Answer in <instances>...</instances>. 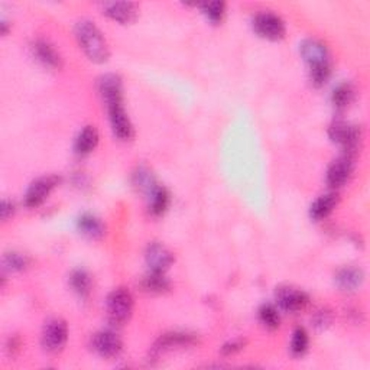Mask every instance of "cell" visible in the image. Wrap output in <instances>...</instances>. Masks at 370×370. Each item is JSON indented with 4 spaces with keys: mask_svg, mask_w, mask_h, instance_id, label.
<instances>
[{
    "mask_svg": "<svg viewBox=\"0 0 370 370\" xmlns=\"http://www.w3.org/2000/svg\"><path fill=\"white\" fill-rule=\"evenodd\" d=\"M300 52L309 67V77L312 84L323 85L331 74V55L329 48L318 39H305Z\"/></svg>",
    "mask_w": 370,
    "mask_h": 370,
    "instance_id": "1",
    "label": "cell"
},
{
    "mask_svg": "<svg viewBox=\"0 0 370 370\" xmlns=\"http://www.w3.org/2000/svg\"><path fill=\"white\" fill-rule=\"evenodd\" d=\"M76 38L84 54L89 56L93 63H106L110 56L109 45L100 32V30L87 19H83L76 25Z\"/></svg>",
    "mask_w": 370,
    "mask_h": 370,
    "instance_id": "2",
    "label": "cell"
},
{
    "mask_svg": "<svg viewBox=\"0 0 370 370\" xmlns=\"http://www.w3.org/2000/svg\"><path fill=\"white\" fill-rule=\"evenodd\" d=\"M133 296L126 288H118L111 291L106 301L109 320L118 325L129 321L133 312Z\"/></svg>",
    "mask_w": 370,
    "mask_h": 370,
    "instance_id": "3",
    "label": "cell"
},
{
    "mask_svg": "<svg viewBox=\"0 0 370 370\" xmlns=\"http://www.w3.org/2000/svg\"><path fill=\"white\" fill-rule=\"evenodd\" d=\"M253 30L262 38L270 41H279L287 34L285 22L270 10H262L253 18Z\"/></svg>",
    "mask_w": 370,
    "mask_h": 370,
    "instance_id": "4",
    "label": "cell"
},
{
    "mask_svg": "<svg viewBox=\"0 0 370 370\" xmlns=\"http://www.w3.org/2000/svg\"><path fill=\"white\" fill-rule=\"evenodd\" d=\"M329 136L334 144L343 148L346 155H351V156L356 151H358L360 140H362V132L359 127L349 124L346 122L333 123L329 129Z\"/></svg>",
    "mask_w": 370,
    "mask_h": 370,
    "instance_id": "5",
    "label": "cell"
},
{
    "mask_svg": "<svg viewBox=\"0 0 370 370\" xmlns=\"http://www.w3.org/2000/svg\"><path fill=\"white\" fill-rule=\"evenodd\" d=\"M68 340V327L64 320L54 318L50 320L42 330L41 343L48 353H58L61 351Z\"/></svg>",
    "mask_w": 370,
    "mask_h": 370,
    "instance_id": "6",
    "label": "cell"
},
{
    "mask_svg": "<svg viewBox=\"0 0 370 370\" xmlns=\"http://www.w3.org/2000/svg\"><path fill=\"white\" fill-rule=\"evenodd\" d=\"M91 349L103 359H113L120 354L123 341L119 334L111 330L98 331L91 338Z\"/></svg>",
    "mask_w": 370,
    "mask_h": 370,
    "instance_id": "7",
    "label": "cell"
},
{
    "mask_svg": "<svg viewBox=\"0 0 370 370\" xmlns=\"http://www.w3.org/2000/svg\"><path fill=\"white\" fill-rule=\"evenodd\" d=\"M61 182V178L56 175H48L38 178L31 184V187L28 188L25 195V206L30 208H35L44 203L51 191Z\"/></svg>",
    "mask_w": 370,
    "mask_h": 370,
    "instance_id": "8",
    "label": "cell"
},
{
    "mask_svg": "<svg viewBox=\"0 0 370 370\" xmlns=\"http://www.w3.org/2000/svg\"><path fill=\"white\" fill-rule=\"evenodd\" d=\"M354 169V162L351 155H343L337 158L327 171V184L333 190L341 188L350 179Z\"/></svg>",
    "mask_w": 370,
    "mask_h": 370,
    "instance_id": "9",
    "label": "cell"
},
{
    "mask_svg": "<svg viewBox=\"0 0 370 370\" xmlns=\"http://www.w3.org/2000/svg\"><path fill=\"white\" fill-rule=\"evenodd\" d=\"M145 261L151 272L165 274L169 266L174 263V254L162 243L153 241V243H149L146 248Z\"/></svg>",
    "mask_w": 370,
    "mask_h": 370,
    "instance_id": "10",
    "label": "cell"
},
{
    "mask_svg": "<svg viewBox=\"0 0 370 370\" xmlns=\"http://www.w3.org/2000/svg\"><path fill=\"white\" fill-rule=\"evenodd\" d=\"M198 343V340L194 334L188 333H168L161 336V338L156 341L152 354L155 358H158L165 351H171L174 349H185V347H193Z\"/></svg>",
    "mask_w": 370,
    "mask_h": 370,
    "instance_id": "11",
    "label": "cell"
},
{
    "mask_svg": "<svg viewBox=\"0 0 370 370\" xmlns=\"http://www.w3.org/2000/svg\"><path fill=\"white\" fill-rule=\"evenodd\" d=\"M276 301L283 311L298 312L303 311L308 305L309 296L298 288L281 287L276 291Z\"/></svg>",
    "mask_w": 370,
    "mask_h": 370,
    "instance_id": "12",
    "label": "cell"
},
{
    "mask_svg": "<svg viewBox=\"0 0 370 370\" xmlns=\"http://www.w3.org/2000/svg\"><path fill=\"white\" fill-rule=\"evenodd\" d=\"M109 110V119L113 133H115L122 140H131L135 136L133 124L124 111L123 105H115L107 107Z\"/></svg>",
    "mask_w": 370,
    "mask_h": 370,
    "instance_id": "13",
    "label": "cell"
},
{
    "mask_svg": "<svg viewBox=\"0 0 370 370\" xmlns=\"http://www.w3.org/2000/svg\"><path fill=\"white\" fill-rule=\"evenodd\" d=\"M98 91H100L103 102L107 107L115 105H123V85L122 78L116 74H106L98 81Z\"/></svg>",
    "mask_w": 370,
    "mask_h": 370,
    "instance_id": "14",
    "label": "cell"
},
{
    "mask_svg": "<svg viewBox=\"0 0 370 370\" xmlns=\"http://www.w3.org/2000/svg\"><path fill=\"white\" fill-rule=\"evenodd\" d=\"M103 13L119 23H132L138 18V6L132 2H107L103 5Z\"/></svg>",
    "mask_w": 370,
    "mask_h": 370,
    "instance_id": "15",
    "label": "cell"
},
{
    "mask_svg": "<svg viewBox=\"0 0 370 370\" xmlns=\"http://www.w3.org/2000/svg\"><path fill=\"white\" fill-rule=\"evenodd\" d=\"M32 51H34V55L36 56V60L42 65H45L47 68H51V69H61L63 67L61 55L54 48V45L50 44L48 41H44V39L35 41L32 45Z\"/></svg>",
    "mask_w": 370,
    "mask_h": 370,
    "instance_id": "16",
    "label": "cell"
},
{
    "mask_svg": "<svg viewBox=\"0 0 370 370\" xmlns=\"http://www.w3.org/2000/svg\"><path fill=\"white\" fill-rule=\"evenodd\" d=\"M364 274L360 268H343L336 274V283L341 291H354L362 287Z\"/></svg>",
    "mask_w": 370,
    "mask_h": 370,
    "instance_id": "17",
    "label": "cell"
},
{
    "mask_svg": "<svg viewBox=\"0 0 370 370\" xmlns=\"http://www.w3.org/2000/svg\"><path fill=\"white\" fill-rule=\"evenodd\" d=\"M77 227L83 236L93 240L102 239L106 233V226L103 221L93 215H83L77 220Z\"/></svg>",
    "mask_w": 370,
    "mask_h": 370,
    "instance_id": "18",
    "label": "cell"
},
{
    "mask_svg": "<svg viewBox=\"0 0 370 370\" xmlns=\"http://www.w3.org/2000/svg\"><path fill=\"white\" fill-rule=\"evenodd\" d=\"M338 204V195L334 193L321 195L320 198L312 203L311 208H309V216L311 219L314 220H323L327 216L330 215V213L336 208V206Z\"/></svg>",
    "mask_w": 370,
    "mask_h": 370,
    "instance_id": "19",
    "label": "cell"
},
{
    "mask_svg": "<svg viewBox=\"0 0 370 370\" xmlns=\"http://www.w3.org/2000/svg\"><path fill=\"white\" fill-rule=\"evenodd\" d=\"M98 139H100V136H98L96 127L85 126L76 139L74 149L80 155H87L96 149V146L98 145Z\"/></svg>",
    "mask_w": 370,
    "mask_h": 370,
    "instance_id": "20",
    "label": "cell"
},
{
    "mask_svg": "<svg viewBox=\"0 0 370 370\" xmlns=\"http://www.w3.org/2000/svg\"><path fill=\"white\" fill-rule=\"evenodd\" d=\"M69 283L74 292L81 298H87L91 292V276L84 269L74 270L69 276Z\"/></svg>",
    "mask_w": 370,
    "mask_h": 370,
    "instance_id": "21",
    "label": "cell"
},
{
    "mask_svg": "<svg viewBox=\"0 0 370 370\" xmlns=\"http://www.w3.org/2000/svg\"><path fill=\"white\" fill-rule=\"evenodd\" d=\"M142 288L146 292L151 294H164L169 291L171 283L166 279L165 274H158V272H149L144 281H142Z\"/></svg>",
    "mask_w": 370,
    "mask_h": 370,
    "instance_id": "22",
    "label": "cell"
},
{
    "mask_svg": "<svg viewBox=\"0 0 370 370\" xmlns=\"http://www.w3.org/2000/svg\"><path fill=\"white\" fill-rule=\"evenodd\" d=\"M149 210L153 216H161L169 206V193L164 187H156L149 195Z\"/></svg>",
    "mask_w": 370,
    "mask_h": 370,
    "instance_id": "23",
    "label": "cell"
},
{
    "mask_svg": "<svg viewBox=\"0 0 370 370\" xmlns=\"http://www.w3.org/2000/svg\"><path fill=\"white\" fill-rule=\"evenodd\" d=\"M354 98V89L350 83H341L334 89L331 100L336 109L343 110L346 109Z\"/></svg>",
    "mask_w": 370,
    "mask_h": 370,
    "instance_id": "24",
    "label": "cell"
},
{
    "mask_svg": "<svg viewBox=\"0 0 370 370\" xmlns=\"http://www.w3.org/2000/svg\"><path fill=\"white\" fill-rule=\"evenodd\" d=\"M133 184L135 187L139 188V191L145 193V194H151L156 187H158V184H156L153 175L149 173L146 168H139L136 173L133 174Z\"/></svg>",
    "mask_w": 370,
    "mask_h": 370,
    "instance_id": "25",
    "label": "cell"
},
{
    "mask_svg": "<svg viewBox=\"0 0 370 370\" xmlns=\"http://www.w3.org/2000/svg\"><path fill=\"white\" fill-rule=\"evenodd\" d=\"M259 320L269 330H276L281 324V317H279L278 309L270 304H265L261 307Z\"/></svg>",
    "mask_w": 370,
    "mask_h": 370,
    "instance_id": "26",
    "label": "cell"
},
{
    "mask_svg": "<svg viewBox=\"0 0 370 370\" xmlns=\"http://www.w3.org/2000/svg\"><path fill=\"white\" fill-rule=\"evenodd\" d=\"M3 263L9 270H13V272H21V270H25L28 266L31 265V259L23 253L10 252V253L5 254Z\"/></svg>",
    "mask_w": 370,
    "mask_h": 370,
    "instance_id": "27",
    "label": "cell"
},
{
    "mask_svg": "<svg viewBox=\"0 0 370 370\" xmlns=\"http://www.w3.org/2000/svg\"><path fill=\"white\" fill-rule=\"evenodd\" d=\"M309 345V337L308 333L303 329V327H298V329L292 334V341H291V350L295 356H301L307 351Z\"/></svg>",
    "mask_w": 370,
    "mask_h": 370,
    "instance_id": "28",
    "label": "cell"
},
{
    "mask_svg": "<svg viewBox=\"0 0 370 370\" xmlns=\"http://www.w3.org/2000/svg\"><path fill=\"white\" fill-rule=\"evenodd\" d=\"M203 12L206 13V17L211 21V22H221V19L224 18L226 13V3L224 2H210V3H204L202 5Z\"/></svg>",
    "mask_w": 370,
    "mask_h": 370,
    "instance_id": "29",
    "label": "cell"
},
{
    "mask_svg": "<svg viewBox=\"0 0 370 370\" xmlns=\"http://www.w3.org/2000/svg\"><path fill=\"white\" fill-rule=\"evenodd\" d=\"M331 320L333 317L330 314V311H327V309L317 311V314L314 316V318H312L317 329H327V327L331 324Z\"/></svg>",
    "mask_w": 370,
    "mask_h": 370,
    "instance_id": "30",
    "label": "cell"
},
{
    "mask_svg": "<svg viewBox=\"0 0 370 370\" xmlns=\"http://www.w3.org/2000/svg\"><path fill=\"white\" fill-rule=\"evenodd\" d=\"M246 346V340L243 338H237V340H233V341H229V343H226L223 347H221V353L224 356H230V354H235L240 350H243Z\"/></svg>",
    "mask_w": 370,
    "mask_h": 370,
    "instance_id": "31",
    "label": "cell"
},
{
    "mask_svg": "<svg viewBox=\"0 0 370 370\" xmlns=\"http://www.w3.org/2000/svg\"><path fill=\"white\" fill-rule=\"evenodd\" d=\"M13 213H15V206H13L10 202L3 200L2 206H0V216H2V220L3 221L9 220L13 216Z\"/></svg>",
    "mask_w": 370,
    "mask_h": 370,
    "instance_id": "32",
    "label": "cell"
}]
</instances>
